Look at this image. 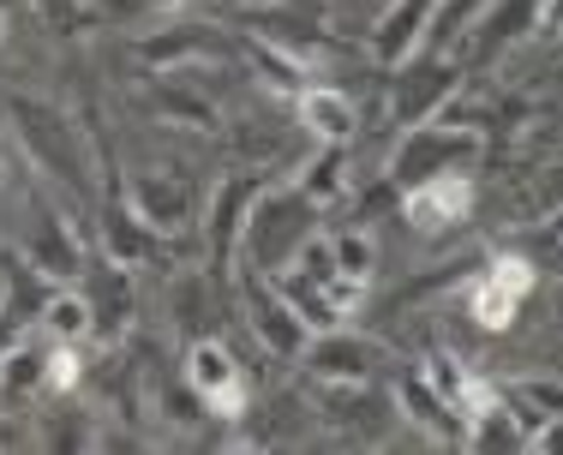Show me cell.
Listing matches in <instances>:
<instances>
[{
    "mask_svg": "<svg viewBox=\"0 0 563 455\" xmlns=\"http://www.w3.org/2000/svg\"><path fill=\"white\" fill-rule=\"evenodd\" d=\"M467 204H474V180L444 168V174H426V186H413L408 204H401V217H408L413 228H426V234H438V228L462 222Z\"/></svg>",
    "mask_w": 563,
    "mask_h": 455,
    "instance_id": "obj_1",
    "label": "cell"
},
{
    "mask_svg": "<svg viewBox=\"0 0 563 455\" xmlns=\"http://www.w3.org/2000/svg\"><path fill=\"white\" fill-rule=\"evenodd\" d=\"M186 378H192V390L210 401V413H222V420H240L246 413V384H240L234 359H228L222 342H198L192 359H186Z\"/></svg>",
    "mask_w": 563,
    "mask_h": 455,
    "instance_id": "obj_2",
    "label": "cell"
},
{
    "mask_svg": "<svg viewBox=\"0 0 563 455\" xmlns=\"http://www.w3.org/2000/svg\"><path fill=\"white\" fill-rule=\"evenodd\" d=\"M528 288H533V270L521 258H504V264H492L486 282L467 293V312H474L486 330H504L509 318H516V306H521V293H528Z\"/></svg>",
    "mask_w": 563,
    "mask_h": 455,
    "instance_id": "obj_3",
    "label": "cell"
},
{
    "mask_svg": "<svg viewBox=\"0 0 563 455\" xmlns=\"http://www.w3.org/2000/svg\"><path fill=\"white\" fill-rule=\"evenodd\" d=\"M300 120H306V126H312L324 144H342L347 132H354V102H347L342 90H324V85H318V90H300Z\"/></svg>",
    "mask_w": 563,
    "mask_h": 455,
    "instance_id": "obj_4",
    "label": "cell"
},
{
    "mask_svg": "<svg viewBox=\"0 0 563 455\" xmlns=\"http://www.w3.org/2000/svg\"><path fill=\"white\" fill-rule=\"evenodd\" d=\"M43 330L60 342H78L90 336V300H78V293H55V300L43 306Z\"/></svg>",
    "mask_w": 563,
    "mask_h": 455,
    "instance_id": "obj_5",
    "label": "cell"
},
{
    "mask_svg": "<svg viewBox=\"0 0 563 455\" xmlns=\"http://www.w3.org/2000/svg\"><path fill=\"white\" fill-rule=\"evenodd\" d=\"M366 359H372L366 342H324L312 354V366L330 371V378H366Z\"/></svg>",
    "mask_w": 563,
    "mask_h": 455,
    "instance_id": "obj_6",
    "label": "cell"
},
{
    "mask_svg": "<svg viewBox=\"0 0 563 455\" xmlns=\"http://www.w3.org/2000/svg\"><path fill=\"white\" fill-rule=\"evenodd\" d=\"M48 359H36L31 347H12L7 359H0V390L7 396H24V390H36V384H48Z\"/></svg>",
    "mask_w": 563,
    "mask_h": 455,
    "instance_id": "obj_7",
    "label": "cell"
},
{
    "mask_svg": "<svg viewBox=\"0 0 563 455\" xmlns=\"http://www.w3.org/2000/svg\"><path fill=\"white\" fill-rule=\"evenodd\" d=\"M330 252H336V264L347 276H360V282L372 276V240L366 234H336V240H330Z\"/></svg>",
    "mask_w": 563,
    "mask_h": 455,
    "instance_id": "obj_8",
    "label": "cell"
},
{
    "mask_svg": "<svg viewBox=\"0 0 563 455\" xmlns=\"http://www.w3.org/2000/svg\"><path fill=\"white\" fill-rule=\"evenodd\" d=\"M306 192H312V198H336L342 192V156H318V163L306 168Z\"/></svg>",
    "mask_w": 563,
    "mask_h": 455,
    "instance_id": "obj_9",
    "label": "cell"
},
{
    "mask_svg": "<svg viewBox=\"0 0 563 455\" xmlns=\"http://www.w3.org/2000/svg\"><path fill=\"white\" fill-rule=\"evenodd\" d=\"M73 384H78V354L66 342L60 354H48V390H73Z\"/></svg>",
    "mask_w": 563,
    "mask_h": 455,
    "instance_id": "obj_10",
    "label": "cell"
},
{
    "mask_svg": "<svg viewBox=\"0 0 563 455\" xmlns=\"http://www.w3.org/2000/svg\"><path fill=\"white\" fill-rule=\"evenodd\" d=\"M540 36H563V0H545L540 7V24H533Z\"/></svg>",
    "mask_w": 563,
    "mask_h": 455,
    "instance_id": "obj_11",
    "label": "cell"
},
{
    "mask_svg": "<svg viewBox=\"0 0 563 455\" xmlns=\"http://www.w3.org/2000/svg\"><path fill=\"white\" fill-rule=\"evenodd\" d=\"M528 450H563V413H552V425L528 437Z\"/></svg>",
    "mask_w": 563,
    "mask_h": 455,
    "instance_id": "obj_12",
    "label": "cell"
},
{
    "mask_svg": "<svg viewBox=\"0 0 563 455\" xmlns=\"http://www.w3.org/2000/svg\"><path fill=\"white\" fill-rule=\"evenodd\" d=\"M156 7H174V0H156Z\"/></svg>",
    "mask_w": 563,
    "mask_h": 455,
    "instance_id": "obj_13",
    "label": "cell"
}]
</instances>
